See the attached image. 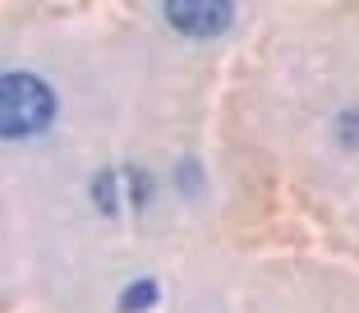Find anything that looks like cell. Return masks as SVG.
<instances>
[{
    "mask_svg": "<svg viewBox=\"0 0 359 313\" xmlns=\"http://www.w3.org/2000/svg\"><path fill=\"white\" fill-rule=\"evenodd\" d=\"M337 134H341V143L346 147H359V111H346L337 120Z\"/></svg>",
    "mask_w": 359,
    "mask_h": 313,
    "instance_id": "obj_5",
    "label": "cell"
},
{
    "mask_svg": "<svg viewBox=\"0 0 359 313\" xmlns=\"http://www.w3.org/2000/svg\"><path fill=\"white\" fill-rule=\"evenodd\" d=\"M116 185H120L116 175H97V185H93V199H97V208H102L106 217H116V212H120V199H116Z\"/></svg>",
    "mask_w": 359,
    "mask_h": 313,
    "instance_id": "obj_4",
    "label": "cell"
},
{
    "mask_svg": "<svg viewBox=\"0 0 359 313\" xmlns=\"http://www.w3.org/2000/svg\"><path fill=\"white\" fill-rule=\"evenodd\" d=\"M235 19V5H226V0H180V5H166V23L180 32H189V37H217V32H226Z\"/></svg>",
    "mask_w": 359,
    "mask_h": 313,
    "instance_id": "obj_2",
    "label": "cell"
},
{
    "mask_svg": "<svg viewBox=\"0 0 359 313\" xmlns=\"http://www.w3.org/2000/svg\"><path fill=\"white\" fill-rule=\"evenodd\" d=\"M157 304V281H138L125 291V300H120V313H138V309H152Z\"/></svg>",
    "mask_w": 359,
    "mask_h": 313,
    "instance_id": "obj_3",
    "label": "cell"
},
{
    "mask_svg": "<svg viewBox=\"0 0 359 313\" xmlns=\"http://www.w3.org/2000/svg\"><path fill=\"white\" fill-rule=\"evenodd\" d=\"M55 115V93L37 74H5L0 84V129L5 138H28L42 134Z\"/></svg>",
    "mask_w": 359,
    "mask_h": 313,
    "instance_id": "obj_1",
    "label": "cell"
}]
</instances>
